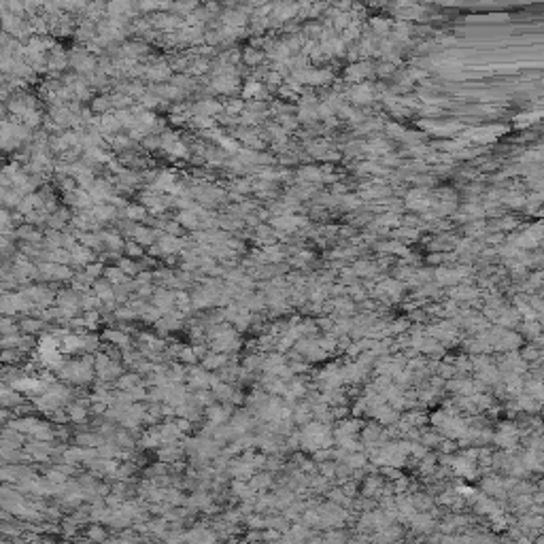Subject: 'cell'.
<instances>
[{
	"mask_svg": "<svg viewBox=\"0 0 544 544\" xmlns=\"http://www.w3.org/2000/svg\"><path fill=\"white\" fill-rule=\"evenodd\" d=\"M519 438H521V434H519V427H516L514 423H502L497 427V432L493 434V442L497 444V447H502L504 451H514V447L519 444Z\"/></svg>",
	"mask_w": 544,
	"mask_h": 544,
	"instance_id": "1",
	"label": "cell"
},
{
	"mask_svg": "<svg viewBox=\"0 0 544 544\" xmlns=\"http://www.w3.org/2000/svg\"><path fill=\"white\" fill-rule=\"evenodd\" d=\"M238 75H221V77H213V81H211V90L213 92H217V94H236L238 92Z\"/></svg>",
	"mask_w": 544,
	"mask_h": 544,
	"instance_id": "2",
	"label": "cell"
},
{
	"mask_svg": "<svg viewBox=\"0 0 544 544\" xmlns=\"http://www.w3.org/2000/svg\"><path fill=\"white\" fill-rule=\"evenodd\" d=\"M162 234V232H157V230H151V228H147V226H132V230H130V234L128 236H132L130 240H134V243H138L142 249L145 247H151L153 245V240H157V236Z\"/></svg>",
	"mask_w": 544,
	"mask_h": 544,
	"instance_id": "3",
	"label": "cell"
},
{
	"mask_svg": "<svg viewBox=\"0 0 544 544\" xmlns=\"http://www.w3.org/2000/svg\"><path fill=\"white\" fill-rule=\"evenodd\" d=\"M145 77L153 83H166L172 79V68H170V64H166V62H153L151 66H147Z\"/></svg>",
	"mask_w": 544,
	"mask_h": 544,
	"instance_id": "4",
	"label": "cell"
},
{
	"mask_svg": "<svg viewBox=\"0 0 544 544\" xmlns=\"http://www.w3.org/2000/svg\"><path fill=\"white\" fill-rule=\"evenodd\" d=\"M159 249H162V253L164 255H174V253H179V251H183V249L190 245V243H185L183 238H179V236H170V234H159V238H157V243H155Z\"/></svg>",
	"mask_w": 544,
	"mask_h": 544,
	"instance_id": "5",
	"label": "cell"
},
{
	"mask_svg": "<svg viewBox=\"0 0 544 544\" xmlns=\"http://www.w3.org/2000/svg\"><path fill=\"white\" fill-rule=\"evenodd\" d=\"M64 68H68V53L60 47H53V51L47 56V70L51 75H58Z\"/></svg>",
	"mask_w": 544,
	"mask_h": 544,
	"instance_id": "6",
	"label": "cell"
},
{
	"mask_svg": "<svg viewBox=\"0 0 544 544\" xmlns=\"http://www.w3.org/2000/svg\"><path fill=\"white\" fill-rule=\"evenodd\" d=\"M351 100L357 104H368L374 100V87L370 83H355L351 87Z\"/></svg>",
	"mask_w": 544,
	"mask_h": 544,
	"instance_id": "7",
	"label": "cell"
},
{
	"mask_svg": "<svg viewBox=\"0 0 544 544\" xmlns=\"http://www.w3.org/2000/svg\"><path fill=\"white\" fill-rule=\"evenodd\" d=\"M98 238L102 240V247H109L111 253H121L123 251V245H126V240H123L121 234H117V232L100 230V232H98Z\"/></svg>",
	"mask_w": 544,
	"mask_h": 544,
	"instance_id": "8",
	"label": "cell"
},
{
	"mask_svg": "<svg viewBox=\"0 0 544 544\" xmlns=\"http://www.w3.org/2000/svg\"><path fill=\"white\" fill-rule=\"evenodd\" d=\"M90 215H92V219L96 221V224L100 226V224H104V221L115 219V215H117V209H115L113 204H109V202H104V204H94L92 211H90Z\"/></svg>",
	"mask_w": 544,
	"mask_h": 544,
	"instance_id": "9",
	"label": "cell"
},
{
	"mask_svg": "<svg viewBox=\"0 0 544 544\" xmlns=\"http://www.w3.org/2000/svg\"><path fill=\"white\" fill-rule=\"evenodd\" d=\"M94 296L100 300V302H106V304H111V302L115 300V296H113V285L106 281V279H96L94 281Z\"/></svg>",
	"mask_w": 544,
	"mask_h": 544,
	"instance_id": "10",
	"label": "cell"
},
{
	"mask_svg": "<svg viewBox=\"0 0 544 544\" xmlns=\"http://www.w3.org/2000/svg\"><path fill=\"white\" fill-rule=\"evenodd\" d=\"M70 257H73V264H77V266H87V264L96 262L94 251H90V249L81 247L79 243H77L73 249H70Z\"/></svg>",
	"mask_w": 544,
	"mask_h": 544,
	"instance_id": "11",
	"label": "cell"
},
{
	"mask_svg": "<svg viewBox=\"0 0 544 544\" xmlns=\"http://www.w3.org/2000/svg\"><path fill=\"white\" fill-rule=\"evenodd\" d=\"M176 224H179L181 228H185V230H192V232H196V230H200V221H198V215H196L194 211H179V215H176Z\"/></svg>",
	"mask_w": 544,
	"mask_h": 544,
	"instance_id": "12",
	"label": "cell"
},
{
	"mask_svg": "<svg viewBox=\"0 0 544 544\" xmlns=\"http://www.w3.org/2000/svg\"><path fill=\"white\" fill-rule=\"evenodd\" d=\"M434 279H436V283H438V285H457L461 281L459 276H457V272H455V268H444V266L436 268Z\"/></svg>",
	"mask_w": 544,
	"mask_h": 544,
	"instance_id": "13",
	"label": "cell"
},
{
	"mask_svg": "<svg viewBox=\"0 0 544 544\" xmlns=\"http://www.w3.org/2000/svg\"><path fill=\"white\" fill-rule=\"evenodd\" d=\"M149 215V211L142 207V204H128L126 209H123V217H126L128 221H132V224H136V221H145Z\"/></svg>",
	"mask_w": 544,
	"mask_h": 544,
	"instance_id": "14",
	"label": "cell"
},
{
	"mask_svg": "<svg viewBox=\"0 0 544 544\" xmlns=\"http://www.w3.org/2000/svg\"><path fill=\"white\" fill-rule=\"evenodd\" d=\"M77 39L81 41V43H85V45L90 41H94L96 39V24L90 22V20L81 22V24H79V28H77Z\"/></svg>",
	"mask_w": 544,
	"mask_h": 544,
	"instance_id": "15",
	"label": "cell"
},
{
	"mask_svg": "<svg viewBox=\"0 0 544 544\" xmlns=\"http://www.w3.org/2000/svg\"><path fill=\"white\" fill-rule=\"evenodd\" d=\"M266 94V90H264V85L260 83V81H249L245 87H243V98H247L249 102L251 100H260V98Z\"/></svg>",
	"mask_w": 544,
	"mask_h": 544,
	"instance_id": "16",
	"label": "cell"
},
{
	"mask_svg": "<svg viewBox=\"0 0 544 544\" xmlns=\"http://www.w3.org/2000/svg\"><path fill=\"white\" fill-rule=\"evenodd\" d=\"M90 111L96 113L98 117L100 115H106V113H111V98L109 96H96L94 100H92V106H90Z\"/></svg>",
	"mask_w": 544,
	"mask_h": 544,
	"instance_id": "17",
	"label": "cell"
},
{
	"mask_svg": "<svg viewBox=\"0 0 544 544\" xmlns=\"http://www.w3.org/2000/svg\"><path fill=\"white\" fill-rule=\"evenodd\" d=\"M478 296V289L474 287H466V285H455L451 289V298L453 300H474Z\"/></svg>",
	"mask_w": 544,
	"mask_h": 544,
	"instance_id": "18",
	"label": "cell"
},
{
	"mask_svg": "<svg viewBox=\"0 0 544 544\" xmlns=\"http://www.w3.org/2000/svg\"><path fill=\"white\" fill-rule=\"evenodd\" d=\"M115 266H117V268L126 276H136L142 270L140 266L136 264V260H130V257H121V260H117V264H115Z\"/></svg>",
	"mask_w": 544,
	"mask_h": 544,
	"instance_id": "19",
	"label": "cell"
},
{
	"mask_svg": "<svg viewBox=\"0 0 544 544\" xmlns=\"http://www.w3.org/2000/svg\"><path fill=\"white\" fill-rule=\"evenodd\" d=\"M104 279L109 281V283L113 285V287H115V285H123V283H126V281H128V276L123 274V272L117 268V266H111V268H106V270H104Z\"/></svg>",
	"mask_w": 544,
	"mask_h": 544,
	"instance_id": "20",
	"label": "cell"
},
{
	"mask_svg": "<svg viewBox=\"0 0 544 544\" xmlns=\"http://www.w3.org/2000/svg\"><path fill=\"white\" fill-rule=\"evenodd\" d=\"M123 253H126V257H130V260H140V257L145 255V249H142L138 243H134V240H126V245H123Z\"/></svg>",
	"mask_w": 544,
	"mask_h": 544,
	"instance_id": "21",
	"label": "cell"
},
{
	"mask_svg": "<svg viewBox=\"0 0 544 544\" xmlns=\"http://www.w3.org/2000/svg\"><path fill=\"white\" fill-rule=\"evenodd\" d=\"M419 236V230H415V228H398L396 232H394V238L398 240V243H410V240H415Z\"/></svg>",
	"mask_w": 544,
	"mask_h": 544,
	"instance_id": "22",
	"label": "cell"
},
{
	"mask_svg": "<svg viewBox=\"0 0 544 544\" xmlns=\"http://www.w3.org/2000/svg\"><path fill=\"white\" fill-rule=\"evenodd\" d=\"M240 58L245 60V64H249V66H255V64H260V62L264 60V51L249 47V49H245V51H243V56H240Z\"/></svg>",
	"mask_w": 544,
	"mask_h": 544,
	"instance_id": "23",
	"label": "cell"
},
{
	"mask_svg": "<svg viewBox=\"0 0 544 544\" xmlns=\"http://www.w3.org/2000/svg\"><path fill=\"white\" fill-rule=\"evenodd\" d=\"M370 24H372L374 32H377V34H381L383 39H385L387 34L391 32V22H389V20H383V17H372V20H370Z\"/></svg>",
	"mask_w": 544,
	"mask_h": 544,
	"instance_id": "24",
	"label": "cell"
},
{
	"mask_svg": "<svg viewBox=\"0 0 544 544\" xmlns=\"http://www.w3.org/2000/svg\"><path fill=\"white\" fill-rule=\"evenodd\" d=\"M300 181H321V170L317 166H304L302 170H298Z\"/></svg>",
	"mask_w": 544,
	"mask_h": 544,
	"instance_id": "25",
	"label": "cell"
},
{
	"mask_svg": "<svg viewBox=\"0 0 544 544\" xmlns=\"http://www.w3.org/2000/svg\"><path fill=\"white\" fill-rule=\"evenodd\" d=\"M209 68H211L209 60H202V58H198V60H192V64H190V73L198 77V75H204V73H207Z\"/></svg>",
	"mask_w": 544,
	"mask_h": 544,
	"instance_id": "26",
	"label": "cell"
},
{
	"mask_svg": "<svg viewBox=\"0 0 544 544\" xmlns=\"http://www.w3.org/2000/svg\"><path fill=\"white\" fill-rule=\"evenodd\" d=\"M192 119H194V126L196 128H202V130H211V128L217 126L215 117H202V115H194Z\"/></svg>",
	"mask_w": 544,
	"mask_h": 544,
	"instance_id": "27",
	"label": "cell"
},
{
	"mask_svg": "<svg viewBox=\"0 0 544 544\" xmlns=\"http://www.w3.org/2000/svg\"><path fill=\"white\" fill-rule=\"evenodd\" d=\"M381 491V478L379 476H370L366 480V487H364V493L366 495H377Z\"/></svg>",
	"mask_w": 544,
	"mask_h": 544,
	"instance_id": "28",
	"label": "cell"
},
{
	"mask_svg": "<svg viewBox=\"0 0 544 544\" xmlns=\"http://www.w3.org/2000/svg\"><path fill=\"white\" fill-rule=\"evenodd\" d=\"M243 109H245L243 100H236V98H232L230 102H226V104H224V111L230 115V117H234V115H236V113H240Z\"/></svg>",
	"mask_w": 544,
	"mask_h": 544,
	"instance_id": "29",
	"label": "cell"
},
{
	"mask_svg": "<svg viewBox=\"0 0 544 544\" xmlns=\"http://www.w3.org/2000/svg\"><path fill=\"white\" fill-rule=\"evenodd\" d=\"M100 272H104V268H102V262H92V264H87L85 266V274L90 276V279H98V276H100Z\"/></svg>",
	"mask_w": 544,
	"mask_h": 544,
	"instance_id": "30",
	"label": "cell"
},
{
	"mask_svg": "<svg viewBox=\"0 0 544 544\" xmlns=\"http://www.w3.org/2000/svg\"><path fill=\"white\" fill-rule=\"evenodd\" d=\"M385 130H387V134L391 138H404V134H406V130L400 126V123H387Z\"/></svg>",
	"mask_w": 544,
	"mask_h": 544,
	"instance_id": "31",
	"label": "cell"
},
{
	"mask_svg": "<svg viewBox=\"0 0 544 544\" xmlns=\"http://www.w3.org/2000/svg\"><path fill=\"white\" fill-rule=\"evenodd\" d=\"M142 147L145 149H159L162 147V140H159V134H149L142 138Z\"/></svg>",
	"mask_w": 544,
	"mask_h": 544,
	"instance_id": "32",
	"label": "cell"
},
{
	"mask_svg": "<svg viewBox=\"0 0 544 544\" xmlns=\"http://www.w3.org/2000/svg\"><path fill=\"white\" fill-rule=\"evenodd\" d=\"M516 226H519V221H516L514 217H504V219H499L497 224H495L497 230H514Z\"/></svg>",
	"mask_w": 544,
	"mask_h": 544,
	"instance_id": "33",
	"label": "cell"
},
{
	"mask_svg": "<svg viewBox=\"0 0 544 544\" xmlns=\"http://www.w3.org/2000/svg\"><path fill=\"white\" fill-rule=\"evenodd\" d=\"M281 128L287 132V130H296V126H298V119L296 117H289V115H281Z\"/></svg>",
	"mask_w": 544,
	"mask_h": 544,
	"instance_id": "34",
	"label": "cell"
},
{
	"mask_svg": "<svg viewBox=\"0 0 544 544\" xmlns=\"http://www.w3.org/2000/svg\"><path fill=\"white\" fill-rule=\"evenodd\" d=\"M226 364V357L224 355H211V357L204 361V366H207V368H217V366H224Z\"/></svg>",
	"mask_w": 544,
	"mask_h": 544,
	"instance_id": "35",
	"label": "cell"
},
{
	"mask_svg": "<svg viewBox=\"0 0 544 544\" xmlns=\"http://www.w3.org/2000/svg\"><path fill=\"white\" fill-rule=\"evenodd\" d=\"M349 296H351V300H364V298H366V291L359 287L357 283H355L353 287L349 289Z\"/></svg>",
	"mask_w": 544,
	"mask_h": 544,
	"instance_id": "36",
	"label": "cell"
},
{
	"mask_svg": "<svg viewBox=\"0 0 544 544\" xmlns=\"http://www.w3.org/2000/svg\"><path fill=\"white\" fill-rule=\"evenodd\" d=\"M106 338H111V340L117 342V344H123V342L128 340V338L123 336V334H119V332H106Z\"/></svg>",
	"mask_w": 544,
	"mask_h": 544,
	"instance_id": "37",
	"label": "cell"
},
{
	"mask_svg": "<svg viewBox=\"0 0 544 544\" xmlns=\"http://www.w3.org/2000/svg\"><path fill=\"white\" fill-rule=\"evenodd\" d=\"M383 164H387V166H398L400 159H398L396 155H385V157H383Z\"/></svg>",
	"mask_w": 544,
	"mask_h": 544,
	"instance_id": "38",
	"label": "cell"
},
{
	"mask_svg": "<svg viewBox=\"0 0 544 544\" xmlns=\"http://www.w3.org/2000/svg\"><path fill=\"white\" fill-rule=\"evenodd\" d=\"M430 264H442V253H432V257H427Z\"/></svg>",
	"mask_w": 544,
	"mask_h": 544,
	"instance_id": "39",
	"label": "cell"
}]
</instances>
